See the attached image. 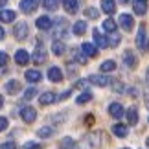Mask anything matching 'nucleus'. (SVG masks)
I'll return each instance as SVG.
<instances>
[{"label": "nucleus", "instance_id": "1", "mask_svg": "<svg viewBox=\"0 0 149 149\" xmlns=\"http://www.w3.org/2000/svg\"><path fill=\"white\" fill-rule=\"evenodd\" d=\"M136 46H138V50H142V52H146V50H147V46H149L147 31H146V28H144V26H140L138 33H136Z\"/></svg>", "mask_w": 149, "mask_h": 149}, {"label": "nucleus", "instance_id": "2", "mask_svg": "<svg viewBox=\"0 0 149 149\" xmlns=\"http://www.w3.org/2000/svg\"><path fill=\"white\" fill-rule=\"evenodd\" d=\"M28 33H30V30H28V24L26 22H17L15 28H13V35L15 39H19V41H24V39L28 37Z\"/></svg>", "mask_w": 149, "mask_h": 149}, {"label": "nucleus", "instance_id": "3", "mask_svg": "<svg viewBox=\"0 0 149 149\" xmlns=\"http://www.w3.org/2000/svg\"><path fill=\"white\" fill-rule=\"evenodd\" d=\"M46 50H44V46L42 44H37V48H35V52H33V55H31V59H33V63H37V65H42L44 61H46Z\"/></svg>", "mask_w": 149, "mask_h": 149}, {"label": "nucleus", "instance_id": "4", "mask_svg": "<svg viewBox=\"0 0 149 149\" xmlns=\"http://www.w3.org/2000/svg\"><path fill=\"white\" fill-rule=\"evenodd\" d=\"M118 24L122 26L125 31H131V30H133V26H134V19H133L131 15L123 13V15H120V19H118Z\"/></svg>", "mask_w": 149, "mask_h": 149}, {"label": "nucleus", "instance_id": "5", "mask_svg": "<svg viewBox=\"0 0 149 149\" xmlns=\"http://www.w3.org/2000/svg\"><path fill=\"white\" fill-rule=\"evenodd\" d=\"M20 118L24 120L26 123H33V122H35V118H37L35 109H33V107H24L20 111Z\"/></svg>", "mask_w": 149, "mask_h": 149}, {"label": "nucleus", "instance_id": "6", "mask_svg": "<svg viewBox=\"0 0 149 149\" xmlns=\"http://www.w3.org/2000/svg\"><path fill=\"white\" fill-rule=\"evenodd\" d=\"M109 114H111L112 118L120 120L125 114V111H123V107L120 105V103H111V105H109Z\"/></svg>", "mask_w": 149, "mask_h": 149}, {"label": "nucleus", "instance_id": "7", "mask_svg": "<svg viewBox=\"0 0 149 149\" xmlns=\"http://www.w3.org/2000/svg\"><path fill=\"white\" fill-rule=\"evenodd\" d=\"M30 54H28L26 50H17V54H15V61H17V65H20V66H24L30 63Z\"/></svg>", "mask_w": 149, "mask_h": 149}, {"label": "nucleus", "instance_id": "8", "mask_svg": "<svg viewBox=\"0 0 149 149\" xmlns=\"http://www.w3.org/2000/svg\"><path fill=\"white\" fill-rule=\"evenodd\" d=\"M63 6H65L66 13H70V15L79 11V0H63Z\"/></svg>", "mask_w": 149, "mask_h": 149}, {"label": "nucleus", "instance_id": "9", "mask_svg": "<svg viewBox=\"0 0 149 149\" xmlns=\"http://www.w3.org/2000/svg\"><path fill=\"white\" fill-rule=\"evenodd\" d=\"M133 9H134L136 15H146L147 13V0H134Z\"/></svg>", "mask_w": 149, "mask_h": 149}, {"label": "nucleus", "instance_id": "10", "mask_svg": "<svg viewBox=\"0 0 149 149\" xmlns=\"http://www.w3.org/2000/svg\"><path fill=\"white\" fill-rule=\"evenodd\" d=\"M37 9V0H22L20 2V11L22 13H31Z\"/></svg>", "mask_w": 149, "mask_h": 149}, {"label": "nucleus", "instance_id": "11", "mask_svg": "<svg viewBox=\"0 0 149 149\" xmlns=\"http://www.w3.org/2000/svg\"><path fill=\"white\" fill-rule=\"evenodd\" d=\"M123 63H125V66H127V68H134L136 63H138V59H136V55L131 50H127L123 54Z\"/></svg>", "mask_w": 149, "mask_h": 149}, {"label": "nucleus", "instance_id": "12", "mask_svg": "<svg viewBox=\"0 0 149 149\" xmlns=\"http://www.w3.org/2000/svg\"><path fill=\"white\" fill-rule=\"evenodd\" d=\"M94 42L98 48H107L109 46V39L103 35V33H100L98 30H94Z\"/></svg>", "mask_w": 149, "mask_h": 149}, {"label": "nucleus", "instance_id": "13", "mask_svg": "<svg viewBox=\"0 0 149 149\" xmlns=\"http://www.w3.org/2000/svg\"><path fill=\"white\" fill-rule=\"evenodd\" d=\"M48 79H50V81H54V83H59L61 79H63V72H61V68L52 66L50 70H48Z\"/></svg>", "mask_w": 149, "mask_h": 149}, {"label": "nucleus", "instance_id": "14", "mask_svg": "<svg viewBox=\"0 0 149 149\" xmlns=\"http://www.w3.org/2000/svg\"><path fill=\"white\" fill-rule=\"evenodd\" d=\"M101 11L107 15H112L116 11V0H101Z\"/></svg>", "mask_w": 149, "mask_h": 149}, {"label": "nucleus", "instance_id": "15", "mask_svg": "<svg viewBox=\"0 0 149 149\" xmlns=\"http://www.w3.org/2000/svg\"><path fill=\"white\" fill-rule=\"evenodd\" d=\"M88 81L92 85H98V87H107V85L111 83V79H109L107 76H90Z\"/></svg>", "mask_w": 149, "mask_h": 149}, {"label": "nucleus", "instance_id": "16", "mask_svg": "<svg viewBox=\"0 0 149 149\" xmlns=\"http://www.w3.org/2000/svg\"><path fill=\"white\" fill-rule=\"evenodd\" d=\"M81 52H83L87 57H94L96 54H98V48H96L94 44H90V42H83V44H81Z\"/></svg>", "mask_w": 149, "mask_h": 149}, {"label": "nucleus", "instance_id": "17", "mask_svg": "<svg viewBox=\"0 0 149 149\" xmlns=\"http://www.w3.org/2000/svg\"><path fill=\"white\" fill-rule=\"evenodd\" d=\"M35 24H37L39 30H50V28H52V19H50V17H46V15H44V17H39Z\"/></svg>", "mask_w": 149, "mask_h": 149}, {"label": "nucleus", "instance_id": "18", "mask_svg": "<svg viewBox=\"0 0 149 149\" xmlns=\"http://www.w3.org/2000/svg\"><path fill=\"white\" fill-rule=\"evenodd\" d=\"M20 88H22V85H20L19 81H17V79H11V81L6 83V90H8L9 94H17Z\"/></svg>", "mask_w": 149, "mask_h": 149}, {"label": "nucleus", "instance_id": "19", "mask_svg": "<svg viewBox=\"0 0 149 149\" xmlns=\"http://www.w3.org/2000/svg\"><path fill=\"white\" fill-rule=\"evenodd\" d=\"M15 11H11V9H2L0 11V22H13L15 20Z\"/></svg>", "mask_w": 149, "mask_h": 149}, {"label": "nucleus", "instance_id": "20", "mask_svg": "<svg viewBox=\"0 0 149 149\" xmlns=\"http://www.w3.org/2000/svg\"><path fill=\"white\" fill-rule=\"evenodd\" d=\"M41 72L39 70H28L26 72V81H30V83H39L41 81Z\"/></svg>", "mask_w": 149, "mask_h": 149}, {"label": "nucleus", "instance_id": "21", "mask_svg": "<svg viewBox=\"0 0 149 149\" xmlns=\"http://www.w3.org/2000/svg\"><path fill=\"white\" fill-rule=\"evenodd\" d=\"M112 133L120 136V138H123V136H127V125H122V123H114L112 125Z\"/></svg>", "mask_w": 149, "mask_h": 149}, {"label": "nucleus", "instance_id": "22", "mask_svg": "<svg viewBox=\"0 0 149 149\" xmlns=\"http://www.w3.org/2000/svg\"><path fill=\"white\" fill-rule=\"evenodd\" d=\"M57 100V96L54 94V92H44L41 98H39V101L42 103V105H52V103H54Z\"/></svg>", "mask_w": 149, "mask_h": 149}, {"label": "nucleus", "instance_id": "23", "mask_svg": "<svg viewBox=\"0 0 149 149\" xmlns=\"http://www.w3.org/2000/svg\"><path fill=\"white\" fill-rule=\"evenodd\" d=\"M37 134H39V138H48V136H52V134H54V127H50V125H44V127H39Z\"/></svg>", "mask_w": 149, "mask_h": 149}, {"label": "nucleus", "instance_id": "24", "mask_svg": "<svg viewBox=\"0 0 149 149\" xmlns=\"http://www.w3.org/2000/svg\"><path fill=\"white\" fill-rule=\"evenodd\" d=\"M101 72H114L116 70V63H114L112 59H107V61H103L101 63Z\"/></svg>", "mask_w": 149, "mask_h": 149}, {"label": "nucleus", "instance_id": "25", "mask_svg": "<svg viewBox=\"0 0 149 149\" xmlns=\"http://www.w3.org/2000/svg\"><path fill=\"white\" fill-rule=\"evenodd\" d=\"M127 122H129V125L138 123V111H136V109H129L127 111Z\"/></svg>", "mask_w": 149, "mask_h": 149}, {"label": "nucleus", "instance_id": "26", "mask_svg": "<svg viewBox=\"0 0 149 149\" xmlns=\"http://www.w3.org/2000/svg\"><path fill=\"white\" fill-rule=\"evenodd\" d=\"M85 31H87V22L77 20L76 24H74V35H83Z\"/></svg>", "mask_w": 149, "mask_h": 149}, {"label": "nucleus", "instance_id": "27", "mask_svg": "<svg viewBox=\"0 0 149 149\" xmlns=\"http://www.w3.org/2000/svg\"><path fill=\"white\" fill-rule=\"evenodd\" d=\"M116 28H118V24L112 19H107L105 22H103V30L109 31V33H114V31H116Z\"/></svg>", "mask_w": 149, "mask_h": 149}, {"label": "nucleus", "instance_id": "28", "mask_svg": "<svg viewBox=\"0 0 149 149\" xmlns=\"http://www.w3.org/2000/svg\"><path fill=\"white\" fill-rule=\"evenodd\" d=\"M52 52H54L55 55H63L65 54V44H63L61 41H55L54 44H52Z\"/></svg>", "mask_w": 149, "mask_h": 149}, {"label": "nucleus", "instance_id": "29", "mask_svg": "<svg viewBox=\"0 0 149 149\" xmlns=\"http://www.w3.org/2000/svg\"><path fill=\"white\" fill-rule=\"evenodd\" d=\"M61 149H77V146H76V142H74L72 138H63Z\"/></svg>", "mask_w": 149, "mask_h": 149}, {"label": "nucleus", "instance_id": "30", "mask_svg": "<svg viewBox=\"0 0 149 149\" xmlns=\"http://www.w3.org/2000/svg\"><path fill=\"white\" fill-rule=\"evenodd\" d=\"M120 41H122V37H120V35H118V33H116V31H114V33H112V35H111V37H109V46H112V48H116V46H118V44H120Z\"/></svg>", "mask_w": 149, "mask_h": 149}, {"label": "nucleus", "instance_id": "31", "mask_svg": "<svg viewBox=\"0 0 149 149\" xmlns=\"http://www.w3.org/2000/svg\"><path fill=\"white\" fill-rule=\"evenodd\" d=\"M90 100H92V94H90V92H81V94H79L77 96V103H79V105H81V103H87V101H90Z\"/></svg>", "mask_w": 149, "mask_h": 149}, {"label": "nucleus", "instance_id": "32", "mask_svg": "<svg viewBox=\"0 0 149 149\" xmlns=\"http://www.w3.org/2000/svg\"><path fill=\"white\" fill-rule=\"evenodd\" d=\"M42 4H44V8L50 9V11L57 9V0H42Z\"/></svg>", "mask_w": 149, "mask_h": 149}, {"label": "nucleus", "instance_id": "33", "mask_svg": "<svg viewBox=\"0 0 149 149\" xmlns=\"http://www.w3.org/2000/svg\"><path fill=\"white\" fill-rule=\"evenodd\" d=\"M85 15H87L88 17V19H98V9H96V8H88V9H85Z\"/></svg>", "mask_w": 149, "mask_h": 149}, {"label": "nucleus", "instance_id": "34", "mask_svg": "<svg viewBox=\"0 0 149 149\" xmlns=\"http://www.w3.org/2000/svg\"><path fill=\"white\" fill-rule=\"evenodd\" d=\"M35 94H37L35 88H28V90H24V100H31Z\"/></svg>", "mask_w": 149, "mask_h": 149}, {"label": "nucleus", "instance_id": "35", "mask_svg": "<svg viewBox=\"0 0 149 149\" xmlns=\"http://www.w3.org/2000/svg\"><path fill=\"white\" fill-rule=\"evenodd\" d=\"M0 149H17L15 142H4V144H0Z\"/></svg>", "mask_w": 149, "mask_h": 149}, {"label": "nucleus", "instance_id": "36", "mask_svg": "<svg viewBox=\"0 0 149 149\" xmlns=\"http://www.w3.org/2000/svg\"><path fill=\"white\" fill-rule=\"evenodd\" d=\"M22 149H39V144L37 142H26V144L22 146Z\"/></svg>", "mask_w": 149, "mask_h": 149}, {"label": "nucleus", "instance_id": "37", "mask_svg": "<svg viewBox=\"0 0 149 149\" xmlns=\"http://www.w3.org/2000/svg\"><path fill=\"white\" fill-rule=\"evenodd\" d=\"M6 127H8V118L0 116V133H2V131H6Z\"/></svg>", "mask_w": 149, "mask_h": 149}, {"label": "nucleus", "instance_id": "38", "mask_svg": "<svg viewBox=\"0 0 149 149\" xmlns=\"http://www.w3.org/2000/svg\"><path fill=\"white\" fill-rule=\"evenodd\" d=\"M6 63H8V55H6L4 52H0V66H4Z\"/></svg>", "mask_w": 149, "mask_h": 149}, {"label": "nucleus", "instance_id": "39", "mask_svg": "<svg viewBox=\"0 0 149 149\" xmlns=\"http://www.w3.org/2000/svg\"><path fill=\"white\" fill-rule=\"evenodd\" d=\"M114 88H116L118 92H122V90H123V85L120 83V81H114Z\"/></svg>", "mask_w": 149, "mask_h": 149}, {"label": "nucleus", "instance_id": "40", "mask_svg": "<svg viewBox=\"0 0 149 149\" xmlns=\"http://www.w3.org/2000/svg\"><path fill=\"white\" fill-rule=\"evenodd\" d=\"M146 81H147V85H149V68L146 70Z\"/></svg>", "mask_w": 149, "mask_h": 149}, {"label": "nucleus", "instance_id": "41", "mask_svg": "<svg viewBox=\"0 0 149 149\" xmlns=\"http://www.w3.org/2000/svg\"><path fill=\"white\" fill-rule=\"evenodd\" d=\"M6 4H8V0H0V8H4Z\"/></svg>", "mask_w": 149, "mask_h": 149}, {"label": "nucleus", "instance_id": "42", "mask_svg": "<svg viewBox=\"0 0 149 149\" xmlns=\"http://www.w3.org/2000/svg\"><path fill=\"white\" fill-rule=\"evenodd\" d=\"M4 35H6V31L2 30V28H0V39H4Z\"/></svg>", "mask_w": 149, "mask_h": 149}, {"label": "nucleus", "instance_id": "43", "mask_svg": "<svg viewBox=\"0 0 149 149\" xmlns=\"http://www.w3.org/2000/svg\"><path fill=\"white\" fill-rule=\"evenodd\" d=\"M2 105H4V98L0 96V109H2Z\"/></svg>", "mask_w": 149, "mask_h": 149}, {"label": "nucleus", "instance_id": "44", "mask_svg": "<svg viewBox=\"0 0 149 149\" xmlns=\"http://www.w3.org/2000/svg\"><path fill=\"white\" fill-rule=\"evenodd\" d=\"M146 144H147V147H149V138H147V140H146Z\"/></svg>", "mask_w": 149, "mask_h": 149}, {"label": "nucleus", "instance_id": "45", "mask_svg": "<svg viewBox=\"0 0 149 149\" xmlns=\"http://www.w3.org/2000/svg\"><path fill=\"white\" fill-rule=\"evenodd\" d=\"M122 2H123V4H127V2H129V0H122Z\"/></svg>", "mask_w": 149, "mask_h": 149}, {"label": "nucleus", "instance_id": "46", "mask_svg": "<svg viewBox=\"0 0 149 149\" xmlns=\"http://www.w3.org/2000/svg\"><path fill=\"white\" fill-rule=\"evenodd\" d=\"M123 149H129V147H123Z\"/></svg>", "mask_w": 149, "mask_h": 149}]
</instances>
